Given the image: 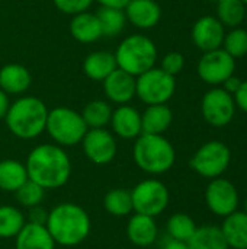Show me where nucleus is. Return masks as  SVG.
Listing matches in <instances>:
<instances>
[{"mask_svg":"<svg viewBox=\"0 0 247 249\" xmlns=\"http://www.w3.org/2000/svg\"><path fill=\"white\" fill-rule=\"evenodd\" d=\"M189 249H230L220 226H198L192 238L188 241Z\"/></svg>","mask_w":247,"mask_h":249,"instance_id":"obj_26","label":"nucleus"},{"mask_svg":"<svg viewBox=\"0 0 247 249\" xmlns=\"http://www.w3.org/2000/svg\"><path fill=\"white\" fill-rule=\"evenodd\" d=\"M220 228L229 248L247 249V213L245 210H236L230 216L224 217Z\"/></svg>","mask_w":247,"mask_h":249,"instance_id":"obj_22","label":"nucleus"},{"mask_svg":"<svg viewBox=\"0 0 247 249\" xmlns=\"http://www.w3.org/2000/svg\"><path fill=\"white\" fill-rule=\"evenodd\" d=\"M16 249H55V242L45 225L26 222L16 235Z\"/></svg>","mask_w":247,"mask_h":249,"instance_id":"obj_19","label":"nucleus"},{"mask_svg":"<svg viewBox=\"0 0 247 249\" xmlns=\"http://www.w3.org/2000/svg\"><path fill=\"white\" fill-rule=\"evenodd\" d=\"M47 217H48V213L42 207L35 206V207H31L29 209V222L31 223L45 225L47 223Z\"/></svg>","mask_w":247,"mask_h":249,"instance_id":"obj_38","label":"nucleus"},{"mask_svg":"<svg viewBox=\"0 0 247 249\" xmlns=\"http://www.w3.org/2000/svg\"><path fill=\"white\" fill-rule=\"evenodd\" d=\"M87 130L82 114L71 108L58 107L48 111L45 131L58 146H74L82 143Z\"/></svg>","mask_w":247,"mask_h":249,"instance_id":"obj_6","label":"nucleus"},{"mask_svg":"<svg viewBox=\"0 0 247 249\" xmlns=\"http://www.w3.org/2000/svg\"><path fill=\"white\" fill-rule=\"evenodd\" d=\"M173 114L166 104L148 105L141 115V134H163L172 124Z\"/></svg>","mask_w":247,"mask_h":249,"instance_id":"obj_23","label":"nucleus"},{"mask_svg":"<svg viewBox=\"0 0 247 249\" xmlns=\"http://www.w3.org/2000/svg\"><path fill=\"white\" fill-rule=\"evenodd\" d=\"M135 165L150 175H162L170 171L176 160L172 143L163 134H140L132 150Z\"/></svg>","mask_w":247,"mask_h":249,"instance_id":"obj_4","label":"nucleus"},{"mask_svg":"<svg viewBox=\"0 0 247 249\" xmlns=\"http://www.w3.org/2000/svg\"><path fill=\"white\" fill-rule=\"evenodd\" d=\"M29 70L22 64H6L0 69V89L10 95H20L31 86Z\"/></svg>","mask_w":247,"mask_h":249,"instance_id":"obj_21","label":"nucleus"},{"mask_svg":"<svg viewBox=\"0 0 247 249\" xmlns=\"http://www.w3.org/2000/svg\"><path fill=\"white\" fill-rule=\"evenodd\" d=\"M231 150L230 147L218 140L204 143L191 158V168L195 174L202 178L214 179L220 178L230 166Z\"/></svg>","mask_w":247,"mask_h":249,"instance_id":"obj_7","label":"nucleus"},{"mask_svg":"<svg viewBox=\"0 0 247 249\" xmlns=\"http://www.w3.org/2000/svg\"><path fill=\"white\" fill-rule=\"evenodd\" d=\"M55 7L66 13V15H77L82 12H86L90 4L93 3V0H52Z\"/></svg>","mask_w":247,"mask_h":249,"instance_id":"obj_35","label":"nucleus"},{"mask_svg":"<svg viewBox=\"0 0 247 249\" xmlns=\"http://www.w3.org/2000/svg\"><path fill=\"white\" fill-rule=\"evenodd\" d=\"M82 143L86 158L95 165H108L116 156V140L105 128H89Z\"/></svg>","mask_w":247,"mask_h":249,"instance_id":"obj_13","label":"nucleus"},{"mask_svg":"<svg viewBox=\"0 0 247 249\" xmlns=\"http://www.w3.org/2000/svg\"><path fill=\"white\" fill-rule=\"evenodd\" d=\"M218 20L229 28H237L246 16V4L242 0H218Z\"/></svg>","mask_w":247,"mask_h":249,"instance_id":"obj_31","label":"nucleus"},{"mask_svg":"<svg viewBox=\"0 0 247 249\" xmlns=\"http://www.w3.org/2000/svg\"><path fill=\"white\" fill-rule=\"evenodd\" d=\"M163 249H189V247H188V242L167 238V241L163 244Z\"/></svg>","mask_w":247,"mask_h":249,"instance_id":"obj_40","label":"nucleus"},{"mask_svg":"<svg viewBox=\"0 0 247 249\" xmlns=\"http://www.w3.org/2000/svg\"><path fill=\"white\" fill-rule=\"evenodd\" d=\"M23 213L13 206H0V238H16L20 229L25 226Z\"/></svg>","mask_w":247,"mask_h":249,"instance_id":"obj_30","label":"nucleus"},{"mask_svg":"<svg viewBox=\"0 0 247 249\" xmlns=\"http://www.w3.org/2000/svg\"><path fill=\"white\" fill-rule=\"evenodd\" d=\"M103 92L111 102L125 105L135 96V76L116 67L103 80Z\"/></svg>","mask_w":247,"mask_h":249,"instance_id":"obj_15","label":"nucleus"},{"mask_svg":"<svg viewBox=\"0 0 247 249\" xmlns=\"http://www.w3.org/2000/svg\"><path fill=\"white\" fill-rule=\"evenodd\" d=\"M112 117V109L106 101H92L89 102L83 111H82V118L87 128H103L111 123Z\"/></svg>","mask_w":247,"mask_h":249,"instance_id":"obj_28","label":"nucleus"},{"mask_svg":"<svg viewBox=\"0 0 247 249\" xmlns=\"http://www.w3.org/2000/svg\"><path fill=\"white\" fill-rule=\"evenodd\" d=\"M159 228L154 217L135 213L127 225L128 241L140 248H147L157 241Z\"/></svg>","mask_w":247,"mask_h":249,"instance_id":"obj_18","label":"nucleus"},{"mask_svg":"<svg viewBox=\"0 0 247 249\" xmlns=\"http://www.w3.org/2000/svg\"><path fill=\"white\" fill-rule=\"evenodd\" d=\"M245 212L247 213V198H246V201H245Z\"/></svg>","mask_w":247,"mask_h":249,"instance_id":"obj_43","label":"nucleus"},{"mask_svg":"<svg viewBox=\"0 0 247 249\" xmlns=\"http://www.w3.org/2000/svg\"><path fill=\"white\" fill-rule=\"evenodd\" d=\"M103 207L112 216H116V217L128 216L131 212H134L131 191H128L125 188L111 190L103 198Z\"/></svg>","mask_w":247,"mask_h":249,"instance_id":"obj_29","label":"nucleus"},{"mask_svg":"<svg viewBox=\"0 0 247 249\" xmlns=\"http://www.w3.org/2000/svg\"><path fill=\"white\" fill-rule=\"evenodd\" d=\"M118 69L140 76L154 67L157 60L156 44L146 35L134 34L127 36L115 53Z\"/></svg>","mask_w":247,"mask_h":249,"instance_id":"obj_5","label":"nucleus"},{"mask_svg":"<svg viewBox=\"0 0 247 249\" xmlns=\"http://www.w3.org/2000/svg\"><path fill=\"white\" fill-rule=\"evenodd\" d=\"M47 118V105L35 96H23L10 104L4 117L9 131L23 140H31L42 134L45 131Z\"/></svg>","mask_w":247,"mask_h":249,"instance_id":"obj_3","label":"nucleus"},{"mask_svg":"<svg viewBox=\"0 0 247 249\" xmlns=\"http://www.w3.org/2000/svg\"><path fill=\"white\" fill-rule=\"evenodd\" d=\"M28 179V171L22 162L13 159H6L0 162V190L15 193Z\"/></svg>","mask_w":247,"mask_h":249,"instance_id":"obj_25","label":"nucleus"},{"mask_svg":"<svg viewBox=\"0 0 247 249\" xmlns=\"http://www.w3.org/2000/svg\"><path fill=\"white\" fill-rule=\"evenodd\" d=\"M223 50L233 58H240L247 54V31L243 28H233L226 34L223 41Z\"/></svg>","mask_w":247,"mask_h":249,"instance_id":"obj_33","label":"nucleus"},{"mask_svg":"<svg viewBox=\"0 0 247 249\" xmlns=\"http://www.w3.org/2000/svg\"><path fill=\"white\" fill-rule=\"evenodd\" d=\"M100 28H102V35L108 38H114L119 35L127 23V16L124 9L118 7H106L102 6L98 13H96Z\"/></svg>","mask_w":247,"mask_h":249,"instance_id":"obj_27","label":"nucleus"},{"mask_svg":"<svg viewBox=\"0 0 247 249\" xmlns=\"http://www.w3.org/2000/svg\"><path fill=\"white\" fill-rule=\"evenodd\" d=\"M236 58L223 48L204 53L198 63V74L208 85H223L234 74Z\"/></svg>","mask_w":247,"mask_h":249,"instance_id":"obj_12","label":"nucleus"},{"mask_svg":"<svg viewBox=\"0 0 247 249\" xmlns=\"http://www.w3.org/2000/svg\"><path fill=\"white\" fill-rule=\"evenodd\" d=\"M175 77L162 69H150L135 79V95L147 105L166 104L175 93Z\"/></svg>","mask_w":247,"mask_h":249,"instance_id":"obj_9","label":"nucleus"},{"mask_svg":"<svg viewBox=\"0 0 247 249\" xmlns=\"http://www.w3.org/2000/svg\"><path fill=\"white\" fill-rule=\"evenodd\" d=\"M15 196H16V200L20 206L31 209V207L39 206L42 203L44 196H45V190L41 185H38L36 182L28 179L17 191H15Z\"/></svg>","mask_w":247,"mask_h":249,"instance_id":"obj_34","label":"nucleus"},{"mask_svg":"<svg viewBox=\"0 0 247 249\" xmlns=\"http://www.w3.org/2000/svg\"><path fill=\"white\" fill-rule=\"evenodd\" d=\"M233 98H234L236 105H237L242 111L247 112V80L242 82L239 90L233 95Z\"/></svg>","mask_w":247,"mask_h":249,"instance_id":"obj_37","label":"nucleus"},{"mask_svg":"<svg viewBox=\"0 0 247 249\" xmlns=\"http://www.w3.org/2000/svg\"><path fill=\"white\" fill-rule=\"evenodd\" d=\"M215 1H218V0H215Z\"/></svg>","mask_w":247,"mask_h":249,"instance_id":"obj_45","label":"nucleus"},{"mask_svg":"<svg viewBox=\"0 0 247 249\" xmlns=\"http://www.w3.org/2000/svg\"><path fill=\"white\" fill-rule=\"evenodd\" d=\"M70 32L73 38L82 44H90L103 36L96 13H89L87 10L73 16L70 22Z\"/></svg>","mask_w":247,"mask_h":249,"instance_id":"obj_20","label":"nucleus"},{"mask_svg":"<svg viewBox=\"0 0 247 249\" xmlns=\"http://www.w3.org/2000/svg\"><path fill=\"white\" fill-rule=\"evenodd\" d=\"M224 36V25L214 16H202L192 28V41L204 53L221 48Z\"/></svg>","mask_w":247,"mask_h":249,"instance_id":"obj_14","label":"nucleus"},{"mask_svg":"<svg viewBox=\"0 0 247 249\" xmlns=\"http://www.w3.org/2000/svg\"><path fill=\"white\" fill-rule=\"evenodd\" d=\"M132 209L138 214L157 217L169 206L170 193L159 179H144L131 190Z\"/></svg>","mask_w":247,"mask_h":249,"instance_id":"obj_8","label":"nucleus"},{"mask_svg":"<svg viewBox=\"0 0 247 249\" xmlns=\"http://www.w3.org/2000/svg\"><path fill=\"white\" fill-rule=\"evenodd\" d=\"M116 67L115 54L108 51H93L83 61L84 74L95 82H103Z\"/></svg>","mask_w":247,"mask_h":249,"instance_id":"obj_24","label":"nucleus"},{"mask_svg":"<svg viewBox=\"0 0 247 249\" xmlns=\"http://www.w3.org/2000/svg\"><path fill=\"white\" fill-rule=\"evenodd\" d=\"M183 66H185V57L181 53L173 51V53H169L163 57L160 69L163 71H166L167 74L175 77L176 74H179L183 70Z\"/></svg>","mask_w":247,"mask_h":249,"instance_id":"obj_36","label":"nucleus"},{"mask_svg":"<svg viewBox=\"0 0 247 249\" xmlns=\"http://www.w3.org/2000/svg\"><path fill=\"white\" fill-rule=\"evenodd\" d=\"M201 112L210 125L226 127L231 123L236 112L234 98L223 88H214L204 95L201 102Z\"/></svg>","mask_w":247,"mask_h":249,"instance_id":"obj_11","label":"nucleus"},{"mask_svg":"<svg viewBox=\"0 0 247 249\" xmlns=\"http://www.w3.org/2000/svg\"><path fill=\"white\" fill-rule=\"evenodd\" d=\"M9 107H10V102H9L7 93L0 89V118L6 117V114L9 111Z\"/></svg>","mask_w":247,"mask_h":249,"instance_id":"obj_41","label":"nucleus"},{"mask_svg":"<svg viewBox=\"0 0 247 249\" xmlns=\"http://www.w3.org/2000/svg\"><path fill=\"white\" fill-rule=\"evenodd\" d=\"M242 1H243V3H245V4H247V0H242Z\"/></svg>","mask_w":247,"mask_h":249,"instance_id":"obj_44","label":"nucleus"},{"mask_svg":"<svg viewBox=\"0 0 247 249\" xmlns=\"http://www.w3.org/2000/svg\"><path fill=\"white\" fill-rule=\"evenodd\" d=\"M204 198L208 210L223 219L234 213L240 204V197L236 185L223 177L210 181L205 188Z\"/></svg>","mask_w":247,"mask_h":249,"instance_id":"obj_10","label":"nucleus"},{"mask_svg":"<svg viewBox=\"0 0 247 249\" xmlns=\"http://www.w3.org/2000/svg\"><path fill=\"white\" fill-rule=\"evenodd\" d=\"M28 178L44 190L64 187L71 177V160L58 144H39L26 159Z\"/></svg>","mask_w":247,"mask_h":249,"instance_id":"obj_1","label":"nucleus"},{"mask_svg":"<svg viewBox=\"0 0 247 249\" xmlns=\"http://www.w3.org/2000/svg\"><path fill=\"white\" fill-rule=\"evenodd\" d=\"M98 3H100L102 6L106 7H118V9H124L130 0H96Z\"/></svg>","mask_w":247,"mask_h":249,"instance_id":"obj_42","label":"nucleus"},{"mask_svg":"<svg viewBox=\"0 0 247 249\" xmlns=\"http://www.w3.org/2000/svg\"><path fill=\"white\" fill-rule=\"evenodd\" d=\"M114 133L125 140L137 139L143 130H141V114L130 107V105H121L115 111H112L111 123Z\"/></svg>","mask_w":247,"mask_h":249,"instance_id":"obj_17","label":"nucleus"},{"mask_svg":"<svg viewBox=\"0 0 247 249\" xmlns=\"http://www.w3.org/2000/svg\"><path fill=\"white\" fill-rule=\"evenodd\" d=\"M55 245L77 247L90 235V217L87 212L74 203H61L55 206L45 223Z\"/></svg>","mask_w":247,"mask_h":249,"instance_id":"obj_2","label":"nucleus"},{"mask_svg":"<svg viewBox=\"0 0 247 249\" xmlns=\"http://www.w3.org/2000/svg\"><path fill=\"white\" fill-rule=\"evenodd\" d=\"M242 82H243V80H240L239 77H236V76L233 74V76H230V77L223 83V86H224L223 89H224L227 93H230V95L233 96V95L239 90V88H240Z\"/></svg>","mask_w":247,"mask_h":249,"instance_id":"obj_39","label":"nucleus"},{"mask_svg":"<svg viewBox=\"0 0 247 249\" xmlns=\"http://www.w3.org/2000/svg\"><path fill=\"white\" fill-rule=\"evenodd\" d=\"M124 12L127 20L140 29L156 26L162 18V9L156 0H130Z\"/></svg>","mask_w":247,"mask_h":249,"instance_id":"obj_16","label":"nucleus"},{"mask_svg":"<svg viewBox=\"0 0 247 249\" xmlns=\"http://www.w3.org/2000/svg\"><path fill=\"white\" fill-rule=\"evenodd\" d=\"M195 220L186 213H175L167 220V235L169 238L188 242L197 231Z\"/></svg>","mask_w":247,"mask_h":249,"instance_id":"obj_32","label":"nucleus"}]
</instances>
